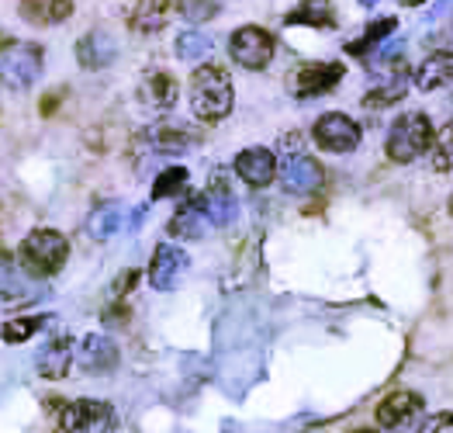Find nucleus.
<instances>
[{"mask_svg":"<svg viewBox=\"0 0 453 433\" xmlns=\"http://www.w3.org/2000/svg\"><path fill=\"white\" fill-rule=\"evenodd\" d=\"M73 14L70 0H21V18L32 25H59Z\"/></svg>","mask_w":453,"mask_h":433,"instance_id":"obj_20","label":"nucleus"},{"mask_svg":"<svg viewBox=\"0 0 453 433\" xmlns=\"http://www.w3.org/2000/svg\"><path fill=\"white\" fill-rule=\"evenodd\" d=\"M80 367L90 371V375H104L118 364V347H114L108 336L101 333H90L83 344H80Z\"/></svg>","mask_w":453,"mask_h":433,"instance_id":"obj_14","label":"nucleus"},{"mask_svg":"<svg viewBox=\"0 0 453 433\" xmlns=\"http://www.w3.org/2000/svg\"><path fill=\"white\" fill-rule=\"evenodd\" d=\"M190 143H194L190 132L177 128V125H159V128H152V146H156L159 153H188Z\"/></svg>","mask_w":453,"mask_h":433,"instance_id":"obj_26","label":"nucleus"},{"mask_svg":"<svg viewBox=\"0 0 453 433\" xmlns=\"http://www.w3.org/2000/svg\"><path fill=\"white\" fill-rule=\"evenodd\" d=\"M190 108L204 121H219L232 112V80L222 66H201L190 77Z\"/></svg>","mask_w":453,"mask_h":433,"instance_id":"obj_1","label":"nucleus"},{"mask_svg":"<svg viewBox=\"0 0 453 433\" xmlns=\"http://www.w3.org/2000/svg\"><path fill=\"white\" fill-rule=\"evenodd\" d=\"M416 83L418 90H440V87L453 83V52H447V49L429 52L422 59V66H418Z\"/></svg>","mask_w":453,"mask_h":433,"instance_id":"obj_17","label":"nucleus"},{"mask_svg":"<svg viewBox=\"0 0 453 433\" xmlns=\"http://www.w3.org/2000/svg\"><path fill=\"white\" fill-rule=\"evenodd\" d=\"M38 375L42 378H63L73 364V340L70 336H59V340H49L35 357Z\"/></svg>","mask_w":453,"mask_h":433,"instance_id":"obj_16","label":"nucleus"},{"mask_svg":"<svg viewBox=\"0 0 453 433\" xmlns=\"http://www.w3.org/2000/svg\"><path fill=\"white\" fill-rule=\"evenodd\" d=\"M315 143L329 153H353L360 146V125L346 115H322L315 121Z\"/></svg>","mask_w":453,"mask_h":433,"instance_id":"obj_8","label":"nucleus"},{"mask_svg":"<svg viewBox=\"0 0 453 433\" xmlns=\"http://www.w3.org/2000/svg\"><path fill=\"white\" fill-rule=\"evenodd\" d=\"M228 52H232V59H235L239 66H246V70H264L266 63L273 59V39H270V32H264V28L246 25V28H239V32L232 35Z\"/></svg>","mask_w":453,"mask_h":433,"instance_id":"obj_6","label":"nucleus"},{"mask_svg":"<svg viewBox=\"0 0 453 433\" xmlns=\"http://www.w3.org/2000/svg\"><path fill=\"white\" fill-rule=\"evenodd\" d=\"M402 4H422V0H402Z\"/></svg>","mask_w":453,"mask_h":433,"instance_id":"obj_36","label":"nucleus"},{"mask_svg":"<svg viewBox=\"0 0 453 433\" xmlns=\"http://www.w3.org/2000/svg\"><path fill=\"white\" fill-rule=\"evenodd\" d=\"M433 166L440 170V174H447L453 170V121L440 132V135H433Z\"/></svg>","mask_w":453,"mask_h":433,"instance_id":"obj_30","label":"nucleus"},{"mask_svg":"<svg viewBox=\"0 0 453 433\" xmlns=\"http://www.w3.org/2000/svg\"><path fill=\"white\" fill-rule=\"evenodd\" d=\"M114 430V409L108 402L80 398L70 402L63 413V433H111Z\"/></svg>","mask_w":453,"mask_h":433,"instance_id":"obj_5","label":"nucleus"},{"mask_svg":"<svg viewBox=\"0 0 453 433\" xmlns=\"http://www.w3.org/2000/svg\"><path fill=\"white\" fill-rule=\"evenodd\" d=\"M42 322H45L42 315H35V319H14V322H7V326H4V340H7V344L28 340V336L35 333V329L42 326Z\"/></svg>","mask_w":453,"mask_h":433,"instance_id":"obj_32","label":"nucleus"},{"mask_svg":"<svg viewBox=\"0 0 453 433\" xmlns=\"http://www.w3.org/2000/svg\"><path fill=\"white\" fill-rule=\"evenodd\" d=\"M235 174H239L250 188H266V184L273 181V174H277V159H273V153L264 150V146L242 150V153L235 157Z\"/></svg>","mask_w":453,"mask_h":433,"instance_id":"obj_12","label":"nucleus"},{"mask_svg":"<svg viewBox=\"0 0 453 433\" xmlns=\"http://www.w3.org/2000/svg\"><path fill=\"white\" fill-rule=\"evenodd\" d=\"M342 80V63H308L291 73V94L295 97H319L333 90Z\"/></svg>","mask_w":453,"mask_h":433,"instance_id":"obj_10","label":"nucleus"},{"mask_svg":"<svg viewBox=\"0 0 453 433\" xmlns=\"http://www.w3.org/2000/svg\"><path fill=\"white\" fill-rule=\"evenodd\" d=\"M360 4H367V7H371V4H378V0H360Z\"/></svg>","mask_w":453,"mask_h":433,"instance_id":"obj_35","label":"nucleus"},{"mask_svg":"<svg viewBox=\"0 0 453 433\" xmlns=\"http://www.w3.org/2000/svg\"><path fill=\"white\" fill-rule=\"evenodd\" d=\"M288 25H308V28H333L336 25V7L329 0H302L291 14Z\"/></svg>","mask_w":453,"mask_h":433,"instance_id":"obj_21","label":"nucleus"},{"mask_svg":"<svg viewBox=\"0 0 453 433\" xmlns=\"http://www.w3.org/2000/svg\"><path fill=\"white\" fill-rule=\"evenodd\" d=\"M38 295H42V288L32 281V274L14 257L0 253V302L4 305H28Z\"/></svg>","mask_w":453,"mask_h":433,"instance_id":"obj_7","label":"nucleus"},{"mask_svg":"<svg viewBox=\"0 0 453 433\" xmlns=\"http://www.w3.org/2000/svg\"><path fill=\"white\" fill-rule=\"evenodd\" d=\"M42 73V49L32 42H11L0 52V83L11 90L32 87Z\"/></svg>","mask_w":453,"mask_h":433,"instance_id":"obj_4","label":"nucleus"},{"mask_svg":"<svg viewBox=\"0 0 453 433\" xmlns=\"http://www.w3.org/2000/svg\"><path fill=\"white\" fill-rule=\"evenodd\" d=\"M114 52H118V45L108 32H90V35H83L80 45H76V59H80V66H87V70H104L108 63H114Z\"/></svg>","mask_w":453,"mask_h":433,"instance_id":"obj_15","label":"nucleus"},{"mask_svg":"<svg viewBox=\"0 0 453 433\" xmlns=\"http://www.w3.org/2000/svg\"><path fill=\"white\" fill-rule=\"evenodd\" d=\"M66 239L52 229H35L32 236L21 243V267L32 277H49L56 274L63 264H66Z\"/></svg>","mask_w":453,"mask_h":433,"instance_id":"obj_3","label":"nucleus"},{"mask_svg":"<svg viewBox=\"0 0 453 433\" xmlns=\"http://www.w3.org/2000/svg\"><path fill=\"white\" fill-rule=\"evenodd\" d=\"M188 188V170L184 166H170L156 177V188H152V197H173Z\"/></svg>","mask_w":453,"mask_h":433,"instance_id":"obj_28","label":"nucleus"},{"mask_svg":"<svg viewBox=\"0 0 453 433\" xmlns=\"http://www.w3.org/2000/svg\"><path fill=\"white\" fill-rule=\"evenodd\" d=\"M433 146V121L426 119L422 112H409L391 125V135H388V157L395 163H412L426 150Z\"/></svg>","mask_w":453,"mask_h":433,"instance_id":"obj_2","label":"nucleus"},{"mask_svg":"<svg viewBox=\"0 0 453 433\" xmlns=\"http://www.w3.org/2000/svg\"><path fill=\"white\" fill-rule=\"evenodd\" d=\"M201 208H204V215H208L211 226H228V222L235 219V197H232V191L222 188V184L208 191V197L201 201Z\"/></svg>","mask_w":453,"mask_h":433,"instance_id":"obj_25","label":"nucleus"},{"mask_svg":"<svg viewBox=\"0 0 453 433\" xmlns=\"http://www.w3.org/2000/svg\"><path fill=\"white\" fill-rule=\"evenodd\" d=\"M422 409H426L422 395H416V392H391L378 406V423L384 427V430H402V427H409V423L416 420Z\"/></svg>","mask_w":453,"mask_h":433,"instance_id":"obj_11","label":"nucleus"},{"mask_svg":"<svg viewBox=\"0 0 453 433\" xmlns=\"http://www.w3.org/2000/svg\"><path fill=\"white\" fill-rule=\"evenodd\" d=\"M125 215H128V212H125L121 201H108V205L94 208L90 219H87V233H90V239L104 243V239H111L114 233H121V229H125Z\"/></svg>","mask_w":453,"mask_h":433,"instance_id":"obj_18","label":"nucleus"},{"mask_svg":"<svg viewBox=\"0 0 453 433\" xmlns=\"http://www.w3.org/2000/svg\"><path fill=\"white\" fill-rule=\"evenodd\" d=\"M422 433H453V413H436V416H429Z\"/></svg>","mask_w":453,"mask_h":433,"instance_id":"obj_33","label":"nucleus"},{"mask_svg":"<svg viewBox=\"0 0 453 433\" xmlns=\"http://www.w3.org/2000/svg\"><path fill=\"white\" fill-rule=\"evenodd\" d=\"M357 433H378V430H357Z\"/></svg>","mask_w":453,"mask_h":433,"instance_id":"obj_37","label":"nucleus"},{"mask_svg":"<svg viewBox=\"0 0 453 433\" xmlns=\"http://www.w3.org/2000/svg\"><path fill=\"white\" fill-rule=\"evenodd\" d=\"M280 181H284V191H291V195H311L322 184V166L311 157H291L284 163Z\"/></svg>","mask_w":453,"mask_h":433,"instance_id":"obj_13","label":"nucleus"},{"mask_svg":"<svg viewBox=\"0 0 453 433\" xmlns=\"http://www.w3.org/2000/svg\"><path fill=\"white\" fill-rule=\"evenodd\" d=\"M177 11L188 18L190 25H204L222 11V4L219 0H177Z\"/></svg>","mask_w":453,"mask_h":433,"instance_id":"obj_29","label":"nucleus"},{"mask_svg":"<svg viewBox=\"0 0 453 433\" xmlns=\"http://www.w3.org/2000/svg\"><path fill=\"white\" fill-rule=\"evenodd\" d=\"M453 0H440V4H436V11H433V14H440V11H447V7H450Z\"/></svg>","mask_w":453,"mask_h":433,"instance_id":"obj_34","label":"nucleus"},{"mask_svg":"<svg viewBox=\"0 0 453 433\" xmlns=\"http://www.w3.org/2000/svg\"><path fill=\"white\" fill-rule=\"evenodd\" d=\"M450 212H453V197H450Z\"/></svg>","mask_w":453,"mask_h":433,"instance_id":"obj_38","label":"nucleus"},{"mask_svg":"<svg viewBox=\"0 0 453 433\" xmlns=\"http://www.w3.org/2000/svg\"><path fill=\"white\" fill-rule=\"evenodd\" d=\"M208 215H204V208L197 205V201H190L184 208H177V215H173V222H170V233L180 239H201L208 233Z\"/></svg>","mask_w":453,"mask_h":433,"instance_id":"obj_22","label":"nucleus"},{"mask_svg":"<svg viewBox=\"0 0 453 433\" xmlns=\"http://www.w3.org/2000/svg\"><path fill=\"white\" fill-rule=\"evenodd\" d=\"M211 52V39L204 32H184L177 39V56L180 59H204Z\"/></svg>","mask_w":453,"mask_h":433,"instance_id":"obj_31","label":"nucleus"},{"mask_svg":"<svg viewBox=\"0 0 453 433\" xmlns=\"http://www.w3.org/2000/svg\"><path fill=\"white\" fill-rule=\"evenodd\" d=\"M139 101H142L146 108H152V112L173 108V101H177V83H173V77H166V73L146 77L142 87H139Z\"/></svg>","mask_w":453,"mask_h":433,"instance_id":"obj_19","label":"nucleus"},{"mask_svg":"<svg viewBox=\"0 0 453 433\" xmlns=\"http://www.w3.org/2000/svg\"><path fill=\"white\" fill-rule=\"evenodd\" d=\"M128 18H132V28L139 32H159L170 18V0H135Z\"/></svg>","mask_w":453,"mask_h":433,"instance_id":"obj_23","label":"nucleus"},{"mask_svg":"<svg viewBox=\"0 0 453 433\" xmlns=\"http://www.w3.org/2000/svg\"><path fill=\"white\" fill-rule=\"evenodd\" d=\"M405 94H409V80H405V73H402V70H395L388 80H380V87L367 90L364 104H367V108H388V104L402 101Z\"/></svg>","mask_w":453,"mask_h":433,"instance_id":"obj_24","label":"nucleus"},{"mask_svg":"<svg viewBox=\"0 0 453 433\" xmlns=\"http://www.w3.org/2000/svg\"><path fill=\"white\" fill-rule=\"evenodd\" d=\"M395 28H398V21H395V18H380V21H374V25L364 32V39L349 42V45H346V52H353V56H367V52H371L380 39H388Z\"/></svg>","mask_w":453,"mask_h":433,"instance_id":"obj_27","label":"nucleus"},{"mask_svg":"<svg viewBox=\"0 0 453 433\" xmlns=\"http://www.w3.org/2000/svg\"><path fill=\"white\" fill-rule=\"evenodd\" d=\"M190 260L188 253L180 250V246H156V253H152V264H150V284L156 291H173L184 274H188Z\"/></svg>","mask_w":453,"mask_h":433,"instance_id":"obj_9","label":"nucleus"}]
</instances>
